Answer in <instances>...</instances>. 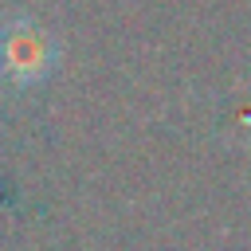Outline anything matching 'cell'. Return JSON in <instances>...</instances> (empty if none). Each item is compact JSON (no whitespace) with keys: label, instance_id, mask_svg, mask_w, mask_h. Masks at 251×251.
<instances>
[{"label":"cell","instance_id":"6da1fadb","mask_svg":"<svg viewBox=\"0 0 251 251\" xmlns=\"http://www.w3.org/2000/svg\"><path fill=\"white\" fill-rule=\"evenodd\" d=\"M47 63H51V47L27 24L4 31V39H0V67H4V75L27 82V78H39L47 71Z\"/></svg>","mask_w":251,"mask_h":251}]
</instances>
